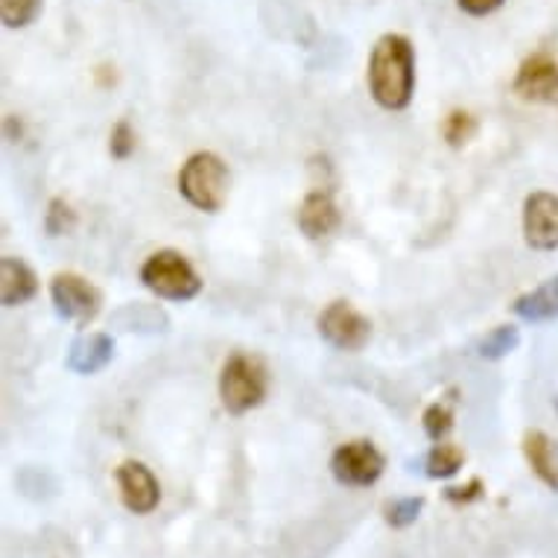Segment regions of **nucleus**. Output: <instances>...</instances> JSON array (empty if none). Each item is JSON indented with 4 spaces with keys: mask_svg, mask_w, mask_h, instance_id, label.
<instances>
[{
    "mask_svg": "<svg viewBox=\"0 0 558 558\" xmlns=\"http://www.w3.org/2000/svg\"><path fill=\"white\" fill-rule=\"evenodd\" d=\"M368 92L386 111L410 109L415 97V47L401 33H386L368 56Z\"/></svg>",
    "mask_w": 558,
    "mask_h": 558,
    "instance_id": "f257e3e1",
    "label": "nucleus"
},
{
    "mask_svg": "<svg viewBox=\"0 0 558 558\" xmlns=\"http://www.w3.org/2000/svg\"><path fill=\"white\" fill-rule=\"evenodd\" d=\"M229 167L217 153H193L179 170L182 199L202 214L222 211L229 199Z\"/></svg>",
    "mask_w": 558,
    "mask_h": 558,
    "instance_id": "f03ea898",
    "label": "nucleus"
},
{
    "mask_svg": "<svg viewBox=\"0 0 558 558\" xmlns=\"http://www.w3.org/2000/svg\"><path fill=\"white\" fill-rule=\"evenodd\" d=\"M269 372L255 354H231L220 372V401L229 415H246L266 401Z\"/></svg>",
    "mask_w": 558,
    "mask_h": 558,
    "instance_id": "7ed1b4c3",
    "label": "nucleus"
},
{
    "mask_svg": "<svg viewBox=\"0 0 558 558\" xmlns=\"http://www.w3.org/2000/svg\"><path fill=\"white\" fill-rule=\"evenodd\" d=\"M141 284L165 302H191L202 293V278L182 252L161 248L141 264Z\"/></svg>",
    "mask_w": 558,
    "mask_h": 558,
    "instance_id": "20e7f679",
    "label": "nucleus"
},
{
    "mask_svg": "<svg viewBox=\"0 0 558 558\" xmlns=\"http://www.w3.org/2000/svg\"><path fill=\"white\" fill-rule=\"evenodd\" d=\"M319 337L337 351L357 354L372 339V322L351 302H330L316 319Z\"/></svg>",
    "mask_w": 558,
    "mask_h": 558,
    "instance_id": "39448f33",
    "label": "nucleus"
},
{
    "mask_svg": "<svg viewBox=\"0 0 558 558\" xmlns=\"http://www.w3.org/2000/svg\"><path fill=\"white\" fill-rule=\"evenodd\" d=\"M50 302L64 322H76L85 328L100 316L102 293L83 275L59 272L50 281Z\"/></svg>",
    "mask_w": 558,
    "mask_h": 558,
    "instance_id": "423d86ee",
    "label": "nucleus"
},
{
    "mask_svg": "<svg viewBox=\"0 0 558 558\" xmlns=\"http://www.w3.org/2000/svg\"><path fill=\"white\" fill-rule=\"evenodd\" d=\"M386 457L368 439H354L339 445L330 457V474L339 485L348 488H366L384 476Z\"/></svg>",
    "mask_w": 558,
    "mask_h": 558,
    "instance_id": "0eeeda50",
    "label": "nucleus"
},
{
    "mask_svg": "<svg viewBox=\"0 0 558 558\" xmlns=\"http://www.w3.org/2000/svg\"><path fill=\"white\" fill-rule=\"evenodd\" d=\"M523 240L535 252L558 248V193L535 191L523 202Z\"/></svg>",
    "mask_w": 558,
    "mask_h": 558,
    "instance_id": "6e6552de",
    "label": "nucleus"
},
{
    "mask_svg": "<svg viewBox=\"0 0 558 558\" xmlns=\"http://www.w3.org/2000/svg\"><path fill=\"white\" fill-rule=\"evenodd\" d=\"M512 92L526 102L556 106L558 109V62L549 53L523 59L512 80Z\"/></svg>",
    "mask_w": 558,
    "mask_h": 558,
    "instance_id": "1a4fd4ad",
    "label": "nucleus"
},
{
    "mask_svg": "<svg viewBox=\"0 0 558 558\" xmlns=\"http://www.w3.org/2000/svg\"><path fill=\"white\" fill-rule=\"evenodd\" d=\"M114 483H118L120 500L132 514L156 512L158 504H161V485H158L156 474L137 459L120 462L118 471H114Z\"/></svg>",
    "mask_w": 558,
    "mask_h": 558,
    "instance_id": "9d476101",
    "label": "nucleus"
},
{
    "mask_svg": "<svg viewBox=\"0 0 558 558\" xmlns=\"http://www.w3.org/2000/svg\"><path fill=\"white\" fill-rule=\"evenodd\" d=\"M295 222L307 240H325L342 226V214H339L337 202L328 191H311L299 205Z\"/></svg>",
    "mask_w": 558,
    "mask_h": 558,
    "instance_id": "9b49d317",
    "label": "nucleus"
},
{
    "mask_svg": "<svg viewBox=\"0 0 558 558\" xmlns=\"http://www.w3.org/2000/svg\"><path fill=\"white\" fill-rule=\"evenodd\" d=\"M38 295V275L21 257H0V302L3 307H21Z\"/></svg>",
    "mask_w": 558,
    "mask_h": 558,
    "instance_id": "f8f14e48",
    "label": "nucleus"
},
{
    "mask_svg": "<svg viewBox=\"0 0 558 558\" xmlns=\"http://www.w3.org/2000/svg\"><path fill=\"white\" fill-rule=\"evenodd\" d=\"M521 448L532 474L538 476L549 492H558V441L549 439L544 430H526Z\"/></svg>",
    "mask_w": 558,
    "mask_h": 558,
    "instance_id": "ddd939ff",
    "label": "nucleus"
},
{
    "mask_svg": "<svg viewBox=\"0 0 558 558\" xmlns=\"http://www.w3.org/2000/svg\"><path fill=\"white\" fill-rule=\"evenodd\" d=\"M114 360V339L109 333H85L68 351V368L74 375H97Z\"/></svg>",
    "mask_w": 558,
    "mask_h": 558,
    "instance_id": "4468645a",
    "label": "nucleus"
},
{
    "mask_svg": "<svg viewBox=\"0 0 558 558\" xmlns=\"http://www.w3.org/2000/svg\"><path fill=\"white\" fill-rule=\"evenodd\" d=\"M512 313L518 319L541 325V322L558 319V275L547 278L544 284H538L530 293H523L514 299Z\"/></svg>",
    "mask_w": 558,
    "mask_h": 558,
    "instance_id": "2eb2a0df",
    "label": "nucleus"
},
{
    "mask_svg": "<svg viewBox=\"0 0 558 558\" xmlns=\"http://www.w3.org/2000/svg\"><path fill=\"white\" fill-rule=\"evenodd\" d=\"M424 474L430 476V480H450V476H457L465 465V450L453 445V441H436L430 450H427V457H424Z\"/></svg>",
    "mask_w": 558,
    "mask_h": 558,
    "instance_id": "dca6fc26",
    "label": "nucleus"
},
{
    "mask_svg": "<svg viewBox=\"0 0 558 558\" xmlns=\"http://www.w3.org/2000/svg\"><path fill=\"white\" fill-rule=\"evenodd\" d=\"M521 345V330L514 325H497L495 330H488L480 345H476V354L483 360H504L512 354L514 348Z\"/></svg>",
    "mask_w": 558,
    "mask_h": 558,
    "instance_id": "f3484780",
    "label": "nucleus"
},
{
    "mask_svg": "<svg viewBox=\"0 0 558 558\" xmlns=\"http://www.w3.org/2000/svg\"><path fill=\"white\" fill-rule=\"evenodd\" d=\"M453 422H457V412H453V401H433L422 415V424H424V433L430 436L433 441H445L453 430Z\"/></svg>",
    "mask_w": 558,
    "mask_h": 558,
    "instance_id": "a211bd4d",
    "label": "nucleus"
},
{
    "mask_svg": "<svg viewBox=\"0 0 558 558\" xmlns=\"http://www.w3.org/2000/svg\"><path fill=\"white\" fill-rule=\"evenodd\" d=\"M45 0H0V21L7 29H24L41 15Z\"/></svg>",
    "mask_w": 558,
    "mask_h": 558,
    "instance_id": "6ab92c4d",
    "label": "nucleus"
},
{
    "mask_svg": "<svg viewBox=\"0 0 558 558\" xmlns=\"http://www.w3.org/2000/svg\"><path fill=\"white\" fill-rule=\"evenodd\" d=\"M476 135V118L471 111L453 109L448 118L441 120V137L448 141V147H465L468 141Z\"/></svg>",
    "mask_w": 558,
    "mask_h": 558,
    "instance_id": "aec40b11",
    "label": "nucleus"
},
{
    "mask_svg": "<svg viewBox=\"0 0 558 558\" xmlns=\"http://www.w3.org/2000/svg\"><path fill=\"white\" fill-rule=\"evenodd\" d=\"M424 509V497H398L392 504L384 506V521L392 530H407L412 523L418 521V514Z\"/></svg>",
    "mask_w": 558,
    "mask_h": 558,
    "instance_id": "412c9836",
    "label": "nucleus"
},
{
    "mask_svg": "<svg viewBox=\"0 0 558 558\" xmlns=\"http://www.w3.org/2000/svg\"><path fill=\"white\" fill-rule=\"evenodd\" d=\"M76 226V214L71 211V205L64 199H53L47 205L45 214V229L50 238H62V234H71Z\"/></svg>",
    "mask_w": 558,
    "mask_h": 558,
    "instance_id": "4be33fe9",
    "label": "nucleus"
},
{
    "mask_svg": "<svg viewBox=\"0 0 558 558\" xmlns=\"http://www.w3.org/2000/svg\"><path fill=\"white\" fill-rule=\"evenodd\" d=\"M135 129H132V123L129 120H118L114 123V129H111L109 135V153L111 158H118V161H126L132 153H135Z\"/></svg>",
    "mask_w": 558,
    "mask_h": 558,
    "instance_id": "5701e85b",
    "label": "nucleus"
},
{
    "mask_svg": "<svg viewBox=\"0 0 558 558\" xmlns=\"http://www.w3.org/2000/svg\"><path fill=\"white\" fill-rule=\"evenodd\" d=\"M483 492H485L483 480H480V476H474V480L465 485H450L448 492H445V497H448L450 504L465 506V504H474V500H480V497H483Z\"/></svg>",
    "mask_w": 558,
    "mask_h": 558,
    "instance_id": "b1692460",
    "label": "nucleus"
},
{
    "mask_svg": "<svg viewBox=\"0 0 558 558\" xmlns=\"http://www.w3.org/2000/svg\"><path fill=\"white\" fill-rule=\"evenodd\" d=\"M459 10L471 15V19H485V15H492L504 7V0H457Z\"/></svg>",
    "mask_w": 558,
    "mask_h": 558,
    "instance_id": "393cba45",
    "label": "nucleus"
},
{
    "mask_svg": "<svg viewBox=\"0 0 558 558\" xmlns=\"http://www.w3.org/2000/svg\"><path fill=\"white\" fill-rule=\"evenodd\" d=\"M556 410H558V398H556Z\"/></svg>",
    "mask_w": 558,
    "mask_h": 558,
    "instance_id": "a878e982",
    "label": "nucleus"
}]
</instances>
